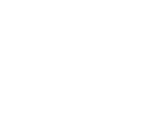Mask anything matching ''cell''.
Instances as JSON below:
<instances>
[]
</instances>
